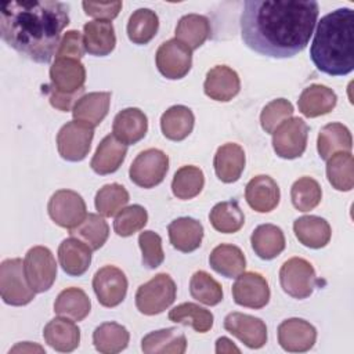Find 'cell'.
I'll list each match as a JSON object with an SVG mask.
<instances>
[{"mask_svg":"<svg viewBox=\"0 0 354 354\" xmlns=\"http://www.w3.org/2000/svg\"><path fill=\"white\" fill-rule=\"evenodd\" d=\"M318 12L313 0H249L241 14V36L261 55L289 58L308 44Z\"/></svg>","mask_w":354,"mask_h":354,"instance_id":"6da1fadb","label":"cell"},{"mask_svg":"<svg viewBox=\"0 0 354 354\" xmlns=\"http://www.w3.org/2000/svg\"><path fill=\"white\" fill-rule=\"evenodd\" d=\"M68 10V4L53 0L6 1L0 10L1 39L30 61L47 64L69 24Z\"/></svg>","mask_w":354,"mask_h":354,"instance_id":"7a4b0ae2","label":"cell"},{"mask_svg":"<svg viewBox=\"0 0 354 354\" xmlns=\"http://www.w3.org/2000/svg\"><path fill=\"white\" fill-rule=\"evenodd\" d=\"M310 57L318 71L344 76L354 69V12L337 8L318 22Z\"/></svg>","mask_w":354,"mask_h":354,"instance_id":"3957f363","label":"cell"},{"mask_svg":"<svg viewBox=\"0 0 354 354\" xmlns=\"http://www.w3.org/2000/svg\"><path fill=\"white\" fill-rule=\"evenodd\" d=\"M176 293L177 286L173 278L166 272H160L138 286L136 292V307L145 315L160 314L174 303Z\"/></svg>","mask_w":354,"mask_h":354,"instance_id":"277c9868","label":"cell"},{"mask_svg":"<svg viewBox=\"0 0 354 354\" xmlns=\"http://www.w3.org/2000/svg\"><path fill=\"white\" fill-rule=\"evenodd\" d=\"M0 295L6 304L26 306L36 292L30 288L21 259H7L0 264Z\"/></svg>","mask_w":354,"mask_h":354,"instance_id":"5b68a950","label":"cell"},{"mask_svg":"<svg viewBox=\"0 0 354 354\" xmlns=\"http://www.w3.org/2000/svg\"><path fill=\"white\" fill-rule=\"evenodd\" d=\"M24 270L30 288L36 293L48 290L57 278L55 259L46 246H33L26 252Z\"/></svg>","mask_w":354,"mask_h":354,"instance_id":"8992f818","label":"cell"},{"mask_svg":"<svg viewBox=\"0 0 354 354\" xmlns=\"http://www.w3.org/2000/svg\"><path fill=\"white\" fill-rule=\"evenodd\" d=\"M279 282L285 293L295 299L308 297L315 288V270L310 261L301 257L286 260L279 270Z\"/></svg>","mask_w":354,"mask_h":354,"instance_id":"52a82bcc","label":"cell"},{"mask_svg":"<svg viewBox=\"0 0 354 354\" xmlns=\"http://www.w3.org/2000/svg\"><path fill=\"white\" fill-rule=\"evenodd\" d=\"M169 170V156L156 148L140 152L133 160L129 176L141 188H152L163 181Z\"/></svg>","mask_w":354,"mask_h":354,"instance_id":"ba28073f","label":"cell"},{"mask_svg":"<svg viewBox=\"0 0 354 354\" xmlns=\"http://www.w3.org/2000/svg\"><path fill=\"white\" fill-rule=\"evenodd\" d=\"M94 129L79 120L64 124L57 134V148L62 159L69 162L83 160L91 148Z\"/></svg>","mask_w":354,"mask_h":354,"instance_id":"9c48e42d","label":"cell"},{"mask_svg":"<svg viewBox=\"0 0 354 354\" xmlns=\"http://www.w3.org/2000/svg\"><path fill=\"white\" fill-rule=\"evenodd\" d=\"M308 126L300 118L283 120L272 133V148L282 159H295L304 153Z\"/></svg>","mask_w":354,"mask_h":354,"instance_id":"30bf717a","label":"cell"},{"mask_svg":"<svg viewBox=\"0 0 354 354\" xmlns=\"http://www.w3.org/2000/svg\"><path fill=\"white\" fill-rule=\"evenodd\" d=\"M47 210L57 225L68 230L79 225L87 216L84 199L72 189L55 191L48 201Z\"/></svg>","mask_w":354,"mask_h":354,"instance_id":"8fae6325","label":"cell"},{"mask_svg":"<svg viewBox=\"0 0 354 354\" xmlns=\"http://www.w3.org/2000/svg\"><path fill=\"white\" fill-rule=\"evenodd\" d=\"M155 62L158 71L171 80L184 77L192 66V50L177 39L162 43L156 51Z\"/></svg>","mask_w":354,"mask_h":354,"instance_id":"7c38bea8","label":"cell"},{"mask_svg":"<svg viewBox=\"0 0 354 354\" xmlns=\"http://www.w3.org/2000/svg\"><path fill=\"white\" fill-rule=\"evenodd\" d=\"M48 87L62 95L82 94L86 82V69L79 59L55 58L50 68Z\"/></svg>","mask_w":354,"mask_h":354,"instance_id":"4fadbf2b","label":"cell"},{"mask_svg":"<svg viewBox=\"0 0 354 354\" xmlns=\"http://www.w3.org/2000/svg\"><path fill=\"white\" fill-rule=\"evenodd\" d=\"M127 285L124 272L115 266H104L93 277L94 293L104 307L120 304L126 297Z\"/></svg>","mask_w":354,"mask_h":354,"instance_id":"5bb4252c","label":"cell"},{"mask_svg":"<svg viewBox=\"0 0 354 354\" xmlns=\"http://www.w3.org/2000/svg\"><path fill=\"white\" fill-rule=\"evenodd\" d=\"M232 297L238 306L254 310L263 308L270 301L268 282L259 272H242L232 285Z\"/></svg>","mask_w":354,"mask_h":354,"instance_id":"9a60e30c","label":"cell"},{"mask_svg":"<svg viewBox=\"0 0 354 354\" xmlns=\"http://www.w3.org/2000/svg\"><path fill=\"white\" fill-rule=\"evenodd\" d=\"M224 329L249 348H260L267 343V326L264 321L249 314L230 313L224 318Z\"/></svg>","mask_w":354,"mask_h":354,"instance_id":"2e32d148","label":"cell"},{"mask_svg":"<svg viewBox=\"0 0 354 354\" xmlns=\"http://www.w3.org/2000/svg\"><path fill=\"white\" fill-rule=\"evenodd\" d=\"M278 343L289 353H304L313 348L317 340V329L306 319L289 318L278 326Z\"/></svg>","mask_w":354,"mask_h":354,"instance_id":"e0dca14e","label":"cell"},{"mask_svg":"<svg viewBox=\"0 0 354 354\" xmlns=\"http://www.w3.org/2000/svg\"><path fill=\"white\" fill-rule=\"evenodd\" d=\"M241 90L238 73L227 65H216L207 73L203 83L205 94L220 102L231 101Z\"/></svg>","mask_w":354,"mask_h":354,"instance_id":"ac0fdd59","label":"cell"},{"mask_svg":"<svg viewBox=\"0 0 354 354\" xmlns=\"http://www.w3.org/2000/svg\"><path fill=\"white\" fill-rule=\"evenodd\" d=\"M279 187L270 176L259 174L246 184L245 199L248 205L259 213H268L274 210L279 203Z\"/></svg>","mask_w":354,"mask_h":354,"instance_id":"d6986e66","label":"cell"},{"mask_svg":"<svg viewBox=\"0 0 354 354\" xmlns=\"http://www.w3.org/2000/svg\"><path fill=\"white\" fill-rule=\"evenodd\" d=\"M148 130V119L138 108H126L120 111L112 123V134L126 145L142 140Z\"/></svg>","mask_w":354,"mask_h":354,"instance_id":"ffe728a7","label":"cell"},{"mask_svg":"<svg viewBox=\"0 0 354 354\" xmlns=\"http://www.w3.org/2000/svg\"><path fill=\"white\" fill-rule=\"evenodd\" d=\"M44 342L57 351L71 353L77 348L80 343V329L75 321L58 317L47 322L43 329Z\"/></svg>","mask_w":354,"mask_h":354,"instance_id":"44dd1931","label":"cell"},{"mask_svg":"<svg viewBox=\"0 0 354 354\" xmlns=\"http://www.w3.org/2000/svg\"><path fill=\"white\" fill-rule=\"evenodd\" d=\"M91 249L80 239L71 236L58 246V260L62 270L71 277L83 275L91 263Z\"/></svg>","mask_w":354,"mask_h":354,"instance_id":"7402d4cb","label":"cell"},{"mask_svg":"<svg viewBox=\"0 0 354 354\" xmlns=\"http://www.w3.org/2000/svg\"><path fill=\"white\" fill-rule=\"evenodd\" d=\"M126 153L127 145L119 141L113 134H108L98 144L90 166L97 174L101 176L115 173L123 163Z\"/></svg>","mask_w":354,"mask_h":354,"instance_id":"603a6c76","label":"cell"},{"mask_svg":"<svg viewBox=\"0 0 354 354\" xmlns=\"http://www.w3.org/2000/svg\"><path fill=\"white\" fill-rule=\"evenodd\" d=\"M84 48L88 54L105 57L111 54L116 46L115 29L111 21L94 19L83 26Z\"/></svg>","mask_w":354,"mask_h":354,"instance_id":"cb8c5ba5","label":"cell"},{"mask_svg":"<svg viewBox=\"0 0 354 354\" xmlns=\"http://www.w3.org/2000/svg\"><path fill=\"white\" fill-rule=\"evenodd\" d=\"M213 166L216 176L223 183H235L239 180L245 169L243 148L235 142H227L216 151Z\"/></svg>","mask_w":354,"mask_h":354,"instance_id":"d4e9b609","label":"cell"},{"mask_svg":"<svg viewBox=\"0 0 354 354\" xmlns=\"http://www.w3.org/2000/svg\"><path fill=\"white\" fill-rule=\"evenodd\" d=\"M109 104L111 93L108 91H94L83 94L72 108L73 119L86 123L94 129L108 115Z\"/></svg>","mask_w":354,"mask_h":354,"instance_id":"484cf974","label":"cell"},{"mask_svg":"<svg viewBox=\"0 0 354 354\" xmlns=\"http://www.w3.org/2000/svg\"><path fill=\"white\" fill-rule=\"evenodd\" d=\"M167 232L174 249L183 253H189L201 246L203 225L192 217H178L169 224Z\"/></svg>","mask_w":354,"mask_h":354,"instance_id":"4316f807","label":"cell"},{"mask_svg":"<svg viewBox=\"0 0 354 354\" xmlns=\"http://www.w3.org/2000/svg\"><path fill=\"white\" fill-rule=\"evenodd\" d=\"M337 102L336 93L324 84H311L306 87L299 100V111L307 118H317L329 113Z\"/></svg>","mask_w":354,"mask_h":354,"instance_id":"83f0119b","label":"cell"},{"mask_svg":"<svg viewBox=\"0 0 354 354\" xmlns=\"http://www.w3.org/2000/svg\"><path fill=\"white\" fill-rule=\"evenodd\" d=\"M293 231L299 242L311 249H321L330 241L329 223L318 216H303L295 220Z\"/></svg>","mask_w":354,"mask_h":354,"instance_id":"f1b7e54d","label":"cell"},{"mask_svg":"<svg viewBox=\"0 0 354 354\" xmlns=\"http://www.w3.org/2000/svg\"><path fill=\"white\" fill-rule=\"evenodd\" d=\"M141 350L145 354H183L187 350V339L177 328H165L145 335Z\"/></svg>","mask_w":354,"mask_h":354,"instance_id":"f546056e","label":"cell"},{"mask_svg":"<svg viewBox=\"0 0 354 354\" xmlns=\"http://www.w3.org/2000/svg\"><path fill=\"white\" fill-rule=\"evenodd\" d=\"M351 148L353 137L344 124L337 122L328 123L319 130L317 138V149L321 159L328 160L337 152H350Z\"/></svg>","mask_w":354,"mask_h":354,"instance_id":"4dcf8cb0","label":"cell"},{"mask_svg":"<svg viewBox=\"0 0 354 354\" xmlns=\"http://www.w3.org/2000/svg\"><path fill=\"white\" fill-rule=\"evenodd\" d=\"M252 249L263 260H272L285 249L283 231L274 224H261L254 228L250 236Z\"/></svg>","mask_w":354,"mask_h":354,"instance_id":"1f68e13d","label":"cell"},{"mask_svg":"<svg viewBox=\"0 0 354 354\" xmlns=\"http://www.w3.org/2000/svg\"><path fill=\"white\" fill-rule=\"evenodd\" d=\"M209 264L220 275L225 278H236L245 271L246 259L238 246L221 243L210 252Z\"/></svg>","mask_w":354,"mask_h":354,"instance_id":"d6a6232c","label":"cell"},{"mask_svg":"<svg viewBox=\"0 0 354 354\" xmlns=\"http://www.w3.org/2000/svg\"><path fill=\"white\" fill-rule=\"evenodd\" d=\"M195 118L192 111L184 105H173L160 118V129L166 138L181 141L187 138L194 129Z\"/></svg>","mask_w":354,"mask_h":354,"instance_id":"836d02e7","label":"cell"},{"mask_svg":"<svg viewBox=\"0 0 354 354\" xmlns=\"http://www.w3.org/2000/svg\"><path fill=\"white\" fill-rule=\"evenodd\" d=\"M91 310L90 297L80 288H66L55 299L54 313L72 321H83Z\"/></svg>","mask_w":354,"mask_h":354,"instance_id":"e575fe53","label":"cell"},{"mask_svg":"<svg viewBox=\"0 0 354 354\" xmlns=\"http://www.w3.org/2000/svg\"><path fill=\"white\" fill-rule=\"evenodd\" d=\"M129 330L118 322H104L93 332V343L97 351L102 354H116L129 344Z\"/></svg>","mask_w":354,"mask_h":354,"instance_id":"d590c367","label":"cell"},{"mask_svg":"<svg viewBox=\"0 0 354 354\" xmlns=\"http://www.w3.org/2000/svg\"><path fill=\"white\" fill-rule=\"evenodd\" d=\"M176 39L187 44L191 50L199 48L210 35V22L199 14H187L180 18L176 26Z\"/></svg>","mask_w":354,"mask_h":354,"instance_id":"8d00e7d4","label":"cell"},{"mask_svg":"<svg viewBox=\"0 0 354 354\" xmlns=\"http://www.w3.org/2000/svg\"><path fill=\"white\" fill-rule=\"evenodd\" d=\"M69 234L84 242L91 250H98L108 239L109 225L104 216L88 213L79 225L69 230Z\"/></svg>","mask_w":354,"mask_h":354,"instance_id":"74e56055","label":"cell"},{"mask_svg":"<svg viewBox=\"0 0 354 354\" xmlns=\"http://www.w3.org/2000/svg\"><path fill=\"white\" fill-rule=\"evenodd\" d=\"M326 177L337 191H351L354 187V159L351 152H337L328 159Z\"/></svg>","mask_w":354,"mask_h":354,"instance_id":"f35d334b","label":"cell"},{"mask_svg":"<svg viewBox=\"0 0 354 354\" xmlns=\"http://www.w3.org/2000/svg\"><path fill=\"white\" fill-rule=\"evenodd\" d=\"M209 220L216 231L234 234L242 228L245 216L236 201H224L213 206L209 213Z\"/></svg>","mask_w":354,"mask_h":354,"instance_id":"ab89813d","label":"cell"},{"mask_svg":"<svg viewBox=\"0 0 354 354\" xmlns=\"http://www.w3.org/2000/svg\"><path fill=\"white\" fill-rule=\"evenodd\" d=\"M169 319L176 324L189 325L196 332L205 333L212 329L214 317L210 310L201 307L199 304L181 303L169 311Z\"/></svg>","mask_w":354,"mask_h":354,"instance_id":"60d3db41","label":"cell"},{"mask_svg":"<svg viewBox=\"0 0 354 354\" xmlns=\"http://www.w3.org/2000/svg\"><path fill=\"white\" fill-rule=\"evenodd\" d=\"M159 28V18L155 11L149 8L136 10L127 22V36L134 44L149 43Z\"/></svg>","mask_w":354,"mask_h":354,"instance_id":"b9f144b4","label":"cell"},{"mask_svg":"<svg viewBox=\"0 0 354 354\" xmlns=\"http://www.w3.org/2000/svg\"><path fill=\"white\" fill-rule=\"evenodd\" d=\"M205 185V176L202 169L196 166H183L173 177L171 191L178 199H192L198 196Z\"/></svg>","mask_w":354,"mask_h":354,"instance_id":"7bdbcfd3","label":"cell"},{"mask_svg":"<svg viewBox=\"0 0 354 354\" xmlns=\"http://www.w3.org/2000/svg\"><path fill=\"white\" fill-rule=\"evenodd\" d=\"M129 199L127 189L118 183H112L105 184L97 191L94 205L101 216L112 217L129 203Z\"/></svg>","mask_w":354,"mask_h":354,"instance_id":"ee69618b","label":"cell"},{"mask_svg":"<svg viewBox=\"0 0 354 354\" xmlns=\"http://www.w3.org/2000/svg\"><path fill=\"white\" fill-rule=\"evenodd\" d=\"M322 198V189L313 177H300L290 188V199L299 212H310L317 207Z\"/></svg>","mask_w":354,"mask_h":354,"instance_id":"f6af8a7d","label":"cell"},{"mask_svg":"<svg viewBox=\"0 0 354 354\" xmlns=\"http://www.w3.org/2000/svg\"><path fill=\"white\" fill-rule=\"evenodd\" d=\"M191 296L206 306H216L223 300L221 285L206 271H196L189 281Z\"/></svg>","mask_w":354,"mask_h":354,"instance_id":"bcb514c9","label":"cell"},{"mask_svg":"<svg viewBox=\"0 0 354 354\" xmlns=\"http://www.w3.org/2000/svg\"><path fill=\"white\" fill-rule=\"evenodd\" d=\"M148 221V213L141 205L123 207L113 220V230L119 236H130L142 230Z\"/></svg>","mask_w":354,"mask_h":354,"instance_id":"7dc6e473","label":"cell"},{"mask_svg":"<svg viewBox=\"0 0 354 354\" xmlns=\"http://www.w3.org/2000/svg\"><path fill=\"white\" fill-rule=\"evenodd\" d=\"M293 105L285 98H277L268 102L260 113V124L266 133L272 134L274 130L286 119L292 118Z\"/></svg>","mask_w":354,"mask_h":354,"instance_id":"c3c4849f","label":"cell"},{"mask_svg":"<svg viewBox=\"0 0 354 354\" xmlns=\"http://www.w3.org/2000/svg\"><path fill=\"white\" fill-rule=\"evenodd\" d=\"M138 245L142 253V264L147 268H156L165 260L162 238L153 231H142L138 236Z\"/></svg>","mask_w":354,"mask_h":354,"instance_id":"681fc988","label":"cell"},{"mask_svg":"<svg viewBox=\"0 0 354 354\" xmlns=\"http://www.w3.org/2000/svg\"><path fill=\"white\" fill-rule=\"evenodd\" d=\"M84 41H83V36L79 30H68L66 33H64L61 43L58 46L55 58H73V59H79L84 55Z\"/></svg>","mask_w":354,"mask_h":354,"instance_id":"f907efd6","label":"cell"},{"mask_svg":"<svg viewBox=\"0 0 354 354\" xmlns=\"http://www.w3.org/2000/svg\"><path fill=\"white\" fill-rule=\"evenodd\" d=\"M84 12L88 17L101 21H111L118 17L122 10V1H106V3H95V1H83L82 3Z\"/></svg>","mask_w":354,"mask_h":354,"instance_id":"816d5d0a","label":"cell"},{"mask_svg":"<svg viewBox=\"0 0 354 354\" xmlns=\"http://www.w3.org/2000/svg\"><path fill=\"white\" fill-rule=\"evenodd\" d=\"M239 353V348L228 339V337H218L216 342V353Z\"/></svg>","mask_w":354,"mask_h":354,"instance_id":"f5cc1de1","label":"cell"}]
</instances>
